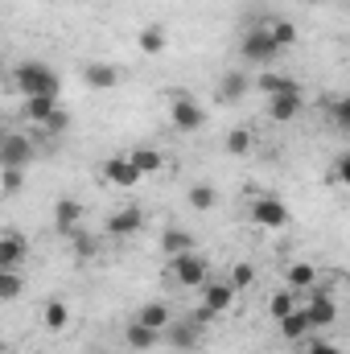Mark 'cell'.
I'll return each instance as SVG.
<instances>
[{
    "instance_id": "8fae6325",
    "label": "cell",
    "mask_w": 350,
    "mask_h": 354,
    "mask_svg": "<svg viewBox=\"0 0 350 354\" xmlns=\"http://www.w3.org/2000/svg\"><path fill=\"white\" fill-rule=\"evenodd\" d=\"M33 161V140L25 132H8L0 140V169H29Z\"/></svg>"
},
{
    "instance_id": "ffe728a7",
    "label": "cell",
    "mask_w": 350,
    "mask_h": 354,
    "mask_svg": "<svg viewBox=\"0 0 350 354\" xmlns=\"http://www.w3.org/2000/svg\"><path fill=\"white\" fill-rule=\"evenodd\" d=\"M194 243H198V239H194V231H185V227H165V231H161V256H165V260L185 256V252H198Z\"/></svg>"
},
{
    "instance_id": "74e56055",
    "label": "cell",
    "mask_w": 350,
    "mask_h": 354,
    "mask_svg": "<svg viewBox=\"0 0 350 354\" xmlns=\"http://www.w3.org/2000/svg\"><path fill=\"white\" fill-rule=\"evenodd\" d=\"M66 128H71V111H66V107L58 103V111H54V115H50V120L42 124V132H46V136H62Z\"/></svg>"
},
{
    "instance_id": "ba28073f",
    "label": "cell",
    "mask_w": 350,
    "mask_h": 354,
    "mask_svg": "<svg viewBox=\"0 0 350 354\" xmlns=\"http://www.w3.org/2000/svg\"><path fill=\"white\" fill-rule=\"evenodd\" d=\"M317 284H322V268L313 264V260H288V264H284V288H288V292L305 297V292H313Z\"/></svg>"
},
{
    "instance_id": "277c9868",
    "label": "cell",
    "mask_w": 350,
    "mask_h": 354,
    "mask_svg": "<svg viewBox=\"0 0 350 354\" xmlns=\"http://www.w3.org/2000/svg\"><path fill=\"white\" fill-rule=\"evenodd\" d=\"M301 313H305L309 330H313V334H322V330H330V326L338 322V297H334L330 288H322V284H317L313 292H305Z\"/></svg>"
},
{
    "instance_id": "1f68e13d",
    "label": "cell",
    "mask_w": 350,
    "mask_h": 354,
    "mask_svg": "<svg viewBox=\"0 0 350 354\" xmlns=\"http://www.w3.org/2000/svg\"><path fill=\"white\" fill-rule=\"evenodd\" d=\"M223 280H227V284H231L235 292H248V288L256 284V268L248 264V260H239V264H231V272H227Z\"/></svg>"
},
{
    "instance_id": "b9f144b4",
    "label": "cell",
    "mask_w": 350,
    "mask_h": 354,
    "mask_svg": "<svg viewBox=\"0 0 350 354\" xmlns=\"http://www.w3.org/2000/svg\"><path fill=\"white\" fill-rule=\"evenodd\" d=\"M0 354H4V338H0Z\"/></svg>"
},
{
    "instance_id": "83f0119b",
    "label": "cell",
    "mask_w": 350,
    "mask_h": 354,
    "mask_svg": "<svg viewBox=\"0 0 350 354\" xmlns=\"http://www.w3.org/2000/svg\"><path fill=\"white\" fill-rule=\"evenodd\" d=\"M276 330H280V338L284 342H305L313 330H309V322H305V313H301V305L293 309V313H284L280 322H276Z\"/></svg>"
},
{
    "instance_id": "ab89813d",
    "label": "cell",
    "mask_w": 350,
    "mask_h": 354,
    "mask_svg": "<svg viewBox=\"0 0 350 354\" xmlns=\"http://www.w3.org/2000/svg\"><path fill=\"white\" fill-rule=\"evenodd\" d=\"M4 75H8V71H4V62H0V79H4Z\"/></svg>"
},
{
    "instance_id": "4dcf8cb0",
    "label": "cell",
    "mask_w": 350,
    "mask_h": 354,
    "mask_svg": "<svg viewBox=\"0 0 350 354\" xmlns=\"http://www.w3.org/2000/svg\"><path fill=\"white\" fill-rule=\"evenodd\" d=\"M66 239H71V252H75V260H95V252H99V243H95V235H91L87 227H79V231H71Z\"/></svg>"
},
{
    "instance_id": "d4e9b609",
    "label": "cell",
    "mask_w": 350,
    "mask_h": 354,
    "mask_svg": "<svg viewBox=\"0 0 350 354\" xmlns=\"http://www.w3.org/2000/svg\"><path fill=\"white\" fill-rule=\"evenodd\" d=\"M264 29H268V37H272V46L284 54L288 46H297V25L288 21V17H264Z\"/></svg>"
},
{
    "instance_id": "5bb4252c",
    "label": "cell",
    "mask_w": 350,
    "mask_h": 354,
    "mask_svg": "<svg viewBox=\"0 0 350 354\" xmlns=\"http://www.w3.org/2000/svg\"><path fill=\"white\" fill-rule=\"evenodd\" d=\"M29 264V239L21 231H0V268L21 272Z\"/></svg>"
},
{
    "instance_id": "4316f807",
    "label": "cell",
    "mask_w": 350,
    "mask_h": 354,
    "mask_svg": "<svg viewBox=\"0 0 350 354\" xmlns=\"http://www.w3.org/2000/svg\"><path fill=\"white\" fill-rule=\"evenodd\" d=\"M185 206H190V210H198V214H206V210H214V206H219V189H214L210 181H194V185L185 189Z\"/></svg>"
},
{
    "instance_id": "7402d4cb",
    "label": "cell",
    "mask_w": 350,
    "mask_h": 354,
    "mask_svg": "<svg viewBox=\"0 0 350 354\" xmlns=\"http://www.w3.org/2000/svg\"><path fill=\"white\" fill-rule=\"evenodd\" d=\"M58 111V95H29V99H21V115L29 120V124H46L50 115Z\"/></svg>"
},
{
    "instance_id": "60d3db41",
    "label": "cell",
    "mask_w": 350,
    "mask_h": 354,
    "mask_svg": "<svg viewBox=\"0 0 350 354\" xmlns=\"http://www.w3.org/2000/svg\"><path fill=\"white\" fill-rule=\"evenodd\" d=\"M301 4H322V0H301Z\"/></svg>"
},
{
    "instance_id": "6da1fadb",
    "label": "cell",
    "mask_w": 350,
    "mask_h": 354,
    "mask_svg": "<svg viewBox=\"0 0 350 354\" xmlns=\"http://www.w3.org/2000/svg\"><path fill=\"white\" fill-rule=\"evenodd\" d=\"M8 79H12V87L21 91V99H29V95H62V79H58V71L46 66V62H37V58L17 62V66L8 71Z\"/></svg>"
},
{
    "instance_id": "e0dca14e",
    "label": "cell",
    "mask_w": 350,
    "mask_h": 354,
    "mask_svg": "<svg viewBox=\"0 0 350 354\" xmlns=\"http://www.w3.org/2000/svg\"><path fill=\"white\" fill-rule=\"evenodd\" d=\"M136 50L140 54H149V58H161L165 50H169V29L165 25H140V33H136Z\"/></svg>"
},
{
    "instance_id": "f35d334b",
    "label": "cell",
    "mask_w": 350,
    "mask_h": 354,
    "mask_svg": "<svg viewBox=\"0 0 350 354\" xmlns=\"http://www.w3.org/2000/svg\"><path fill=\"white\" fill-rule=\"evenodd\" d=\"M4 136H8V128H0V140H4Z\"/></svg>"
},
{
    "instance_id": "8992f818",
    "label": "cell",
    "mask_w": 350,
    "mask_h": 354,
    "mask_svg": "<svg viewBox=\"0 0 350 354\" xmlns=\"http://www.w3.org/2000/svg\"><path fill=\"white\" fill-rule=\"evenodd\" d=\"M239 58L243 62H252V66H268V62H276L280 58V50L272 46V37H268V29L260 25H252L248 33H243V41H239Z\"/></svg>"
},
{
    "instance_id": "603a6c76",
    "label": "cell",
    "mask_w": 350,
    "mask_h": 354,
    "mask_svg": "<svg viewBox=\"0 0 350 354\" xmlns=\"http://www.w3.org/2000/svg\"><path fill=\"white\" fill-rule=\"evenodd\" d=\"M132 322H140V326H149V330H157V334H161V330L174 322V309H169L165 301H145V305L132 313Z\"/></svg>"
},
{
    "instance_id": "44dd1931",
    "label": "cell",
    "mask_w": 350,
    "mask_h": 354,
    "mask_svg": "<svg viewBox=\"0 0 350 354\" xmlns=\"http://www.w3.org/2000/svg\"><path fill=\"white\" fill-rule=\"evenodd\" d=\"M161 342H169L174 351H194V346H198V326H194L190 317H185V322L174 317V322L161 330Z\"/></svg>"
},
{
    "instance_id": "52a82bcc",
    "label": "cell",
    "mask_w": 350,
    "mask_h": 354,
    "mask_svg": "<svg viewBox=\"0 0 350 354\" xmlns=\"http://www.w3.org/2000/svg\"><path fill=\"white\" fill-rule=\"evenodd\" d=\"M145 231V210L140 206H120V210H111L107 214V223H103V235L107 239H132V235H140Z\"/></svg>"
},
{
    "instance_id": "9c48e42d",
    "label": "cell",
    "mask_w": 350,
    "mask_h": 354,
    "mask_svg": "<svg viewBox=\"0 0 350 354\" xmlns=\"http://www.w3.org/2000/svg\"><path fill=\"white\" fill-rule=\"evenodd\" d=\"M198 292H202V309H210L214 317L231 313V309H235V297H239V292H235V288H231L223 276H210V280H206Z\"/></svg>"
},
{
    "instance_id": "484cf974",
    "label": "cell",
    "mask_w": 350,
    "mask_h": 354,
    "mask_svg": "<svg viewBox=\"0 0 350 354\" xmlns=\"http://www.w3.org/2000/svg\"><path fill=\"white\" fill-rule=\"evenodd\" d=\"M223 149H227V157H252V149H256V132H252L248 124H239V128H231V132L223 136Z\"/></svg>"
},
{
    "instance_id": "7a4b0ae2",
    "label": "cell",
    "mask_w": 350,
    "mask_h": 354,
    "mask_svg": "<svg viewBox=\"0 0 350 354\" xmlns=\"http://www.w3.org/2000/svg\"><path fill=\"white\" fill-rule=\"evenodd\" d=\"M248 218H252V227L272 231V235L288 231V223H293L284 198H276V194H252V202H248Z\"/></svg>"
},
{
    "instance_id": "7c38bea8",
    "label": "cell",
    "mask_w": 350,
    "mask_h": 354,
    "mask_svg": "<svg viewBox=\"0 0 350 354\" xmlns=\"http://www.w3.org/2000/svg\"><path fill=\"white\" fill-rule=\"evenodd\" d=\"M83 223H87V206H83L79 198H71V194H66V198H58V202H54V235H62V239H66V235H71V231H79Z\"/></svg>"
},
{
    "instance_id": "836d02e7",
    "label": "cell",
    "mask_w": 350,
    "mask_h": 354,
    "mask_svg": "<svg viewBox=\"0 0 350 354\" xmlns=\"http://www.w3.org/2000/svg\"><path fill=\"white\" fill-rule=\"evenodd\" d=\"M326 185H334V189H347L350 185V153H338L334 157V165L326 174Z\"/></svg>"
},
{
    "instance_id": "d590c367",
    "label": "cell",
    "mask_w": 350,
    "mask_h": 354,
    "mask_svg": "<svg viewBox=\"0 0 350 354\" xmlns=\"http://www.w3.org/2000/svg\"><path fill=\"white\" fill-rule=\"evenodd\" d=\"M25 189V169H0V194L4 198H17Z\"/></svg>"
},
{
    "instance_id": "8d00e7d4",
    "label": "cell",
    "mask_w": 350,
    "mask_h": 354,
    "mask_svg": "<svg viewBox=\"0 0 350 354\" xmlns=\"http://www.w3.org/2000/svg\"><path fill=\"white\" fill-rule=\"evenodd\" d=\"M301 354H342V346H338V342H330V338L309 334V338L301 342Z\"/></svg>"
},
{
    "instance_id": "2e32d148",
    "label": "cell",
    "mask_w": 350,
    "mask_h": 354,
    "mask_svg": "<svg viewBox=\"0 0 350 354\" xmlns=\"http://www.w3.org/2000/svg\"><path fill=\"white\" fill-rule=\"evenodd\" d=\"M124 157L136 165V174L140 177H157L161 169H165V157H161V149H153V145H132Z\"/></svg>"
},
{
    "instance_id": "e575fe53",
    "label": "cell",
    "mask_w": 350,
    "mask_h": 354,
    "mask_svg": "<svg viewBox=\"0 0 350 354\" xmlns=\"http://www.w3.org/2000/svg\"><path fill=\"white\" fill-rule=\"evenodd\" d=\"M326 111H330V120H334V128H338V132H350V95L330 99V103H326Z\"/></svg>"
},
{
    "instance_id": "d6986e66",
    "label": "cell",
    "mask_w": 350,
    "mask_h": 354,
    "mask_svg": "<svg viewBox=\"0 0 350 354\" xmlns=\"http://www.w3.org/2000/svg\"><path fill=\"white\" fill-rule=\"evenodd\" d=\"M252 95V75L248 71H227L219 79V103H239Z\"/></svg>"
},
{
    "instance_id": "f1b7e54d",
    "label": "cell",
    "mask_w": 350,
    "mask_h": 354,
    "mask_svg": "<svg viewBox=\"0 0 350 354\" xmlns=\"http://www.w3.org/2000/svg\"><path fill=\"white\" fill-rule=\"evenodd\" d=\"M252 87L268 99V95H288V91H301V83H297V79H288V75H260V79H252Z\"/></svg>"
},
{
    "instance_id": "30bf717a",
    "label": "cell",
    "mask_w": 350,
    "mask_h": 354,
    "mask_svg": "<svg viewBox=\"0 0 350 354\" xmlns=\"http://www.w3.org/2000/svg\"><path fill=\"white\" fill-rule=\"evenodd\" d=\"M124 79H128V71L124 66H116V62H83V83L91 91H116L124 87Z\"/></svg>"
},
{
    "instance_id": "7bdbcfd3",
    "label": "cell",
    "mask_w": 350,
    "mask_h": 354,
    "mask_svg": "<svg viewBox=\"0 0 350 354\" xmlns=\"http://www.w3.org/2000/svg\"><path fill=\"white\" fill-rule=\"evenodd\" d=\"M4 354H8V351H4Z\"/></svg>"
},
{
    "instance_id": "3957f363",
    "label": "cell",
    "mask_w": 350,
    "mask_h": 354,
    "mask_svg": "<svg viewBox=\"0 0 350 354\" xmlns=\"http://www.w3.org/2000/svg\"><path fill=\"white\" fill-rule=\"evenodd\" d=\"M165 276L174 280L177 288H202L210 280V260L202 252H185V256H174L165 264Z\"/></svg>"
},
{
    "instance_id": "d6a6232c",
    "label": "cell",
    "mask_w": 350,
    "mask_h": 354,
    "mask_svg": "<svg viewBox=\"0 0 350 354\" xmlns=\"http://www.w3.org/2000/svg\"><path fill=\"white\" fill-rule=\"evenodd\" d=\"M17 297H25V276L0 268V301H17Z\"/></svg>"
},
{
    "instance_id": "f546056e",
    "label": "cell",
    "mask_w": 350,
    "mask_h": 354,
    "mask_svg": "<svg viewBox=\"0 0 350 354\" xmlns=\"http://www.w3.org/2000/svg\"><path fill=\"white\" fill-rule=\"evenodd\" d=\"M297 305H301V297H297V292H288V288H276V292L268 297V317H272V322H280V317H284V313H293Z\"/></svg>"
},
{
    "instance_id": "cb8c5ba5",
    "label": "cell",
    "mask_w": 350,
    "mask_h": 354,
    "mask_svg": "<svg viewBox=\"0 0 350 354\" xmlns=\"http://www.w3.org/2000/svg\"><path fill=\"white\" fill-rule=\"evenodd\" d=\"M124 346L136 351V354H145V351H153V346H161V334L149 330V326H140V322H128V326H124Z\"/></svg>"
},
{
    "instance_id": "5b68a950",
    "label": "cell",
    "mask_w": 350,
    "mask_h": 354,
    "mask_svg": "<svg viewBox=\"0 0 350 354\" xmlns=\"http://www.w3.org/2000/svg\"><path fill=\"white\" fill-rule=\"evenodd\" d=\"M169 124H174L177 132L194 136V132H202V128H206V107H202L194 95L174 91V95H169Z\"/></svg>"
},
{
    "instance_id": "9a60e30c",
    "label": "cell",
    "mask_w": 350,
    "mask_h": 354,
    "mask_svg": "<svg viewBox=\"0 0 350 354\" xmlns=\"http://www.w3.org/2000/svg\"><path fill=\"white\" fill-rule=\"evenodd\" d=\"M268 120H276V124H293L301 111H305V95L301 91H288V95H268Z\"/></svg>"
},
{
    "instance_id": "ac0fdd59",
    "label": "cell",
    "mask_w": 350,
    "mask_h": 354,
    "mask_svg": "<svg viewBox=\"0 0 350 354\" xmlns=\"http://www.w3.org/2000/svg\"><path fill=\"white\" fill-rule=\"evenodd\" d=\"M42 330H46V334H66V330H71V305H66L62 297H50V301L42 305Z\"/></svg>"
},
{
    "instance_id": "4fadbf2b",
    "label": "cell",
    "mask_w": 350,
    "mask_h": 354,
    "mask_svg": "<svg viewBox=\"0 0 350 354\" xmlns=\"http://www.w3.org/2000/svg\"><path fill=\"white\" fill-rule=\"evenodd\" d=\"M99 177L107 181V185H116V189H132V185H140L145 177L136 174V165L124 157V153H116V157H107L103 165H99Z\"/></svg>"
}]
</instances>
